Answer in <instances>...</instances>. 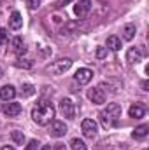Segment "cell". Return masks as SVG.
Segmentation results:
<instances>
[{"label": "cell", "instance_id": "3", "mask_svg": "<svg viewBox=\"0 0 149 150\" xmlns=\"http://www.w3.org/2000/svg\"><path fill=\"white\" fill-rule=\"evenodd\" d=\"M70 67H72V59H70V58H60V59L53 61L46 70L53 75H63Z\"/></svg>", "mask_w": 149, "mask_h": 150}, {"label": "cell", "instance_id": "7", "mask_svg": "<svg viewBox=\"0 0 149 150\" xmlns=\"http://www.w3.org/2000/svg\"><path fill=\"white\" fill-rule=\"evenodd\" d=\"M60 112H62V115H63V117H67V119H74V115H75L74 103H72L70 100L63 98V100L60 101Z\"/></svg>", "mask_w": 149, "mask_h": 150}, {"label": "cell", "instance_id": "27", "mask_svg": "<svg viewBox=\"0 0 149 150\" xmlns=\"http://www.w3.org/2000/svg\"><path fill=\"white\" fill-rule=\"evenodd\" d=\"M69 2H70V0H58V2H56V5H54V7H63V5H67V4H69Z\"/></svg>", "mask_w": 149, "mask_h": 150}, {"label": "cell", "instance_id": "18", "mask_svg": "<svg viewBox=\"0 0 149 150\" xmlns=\"http://www.w3.org/2000/svg\"><path fill=\"white\" fill-rule=\"evenodd\" d=\"M135 37V25H126L123 28V38L125 40H132Z\"/></svg>", "mask_w": 149, "mask_h": 150}, {"label": "cell", "instance_id": "6", "mask_svg": "<svg viewBox=\"0 0 149 150\" xmlns=\"http://www.w3.org/2000/svg\"><path fill=\"white\" fill-rule=\"evenodd\" d=\"M49 134H51L53 138H62V136H65V134H67V126H65V122H62V120H53L51 126H49Z\"/></svg>", "mask_w": 149, "mask_h": 150}, {"label": "cell", "instance_id": "31", "mask_svg": "<svg viewBox=\"0 0 149 150\" xmlns=\"http://www.w3.org/2000/svg\"><path fill=\"white\" fill-rule=\"evenodd\" d=\"M2 75H4V72H2V68H0V77H2Z\"/></svg>", "mask_w": 149, "mask_h": 150}, {"label": "cell", "instance_id": "5", "mask_svg": "<svg viewBox=\"0 0 149 150\" xmlns=\"http://www.w3.org/2000/svg\"><path fill=\"white\" fill-rule=\"evenodd\" d=\"M90 11H91V2H90V0H77V2H75L74 12H75V16H77L79 19L86 18Z\"/></svg>", "mask_w": 149, "mask_h": 150}, {"label": "cell", "instance_id": "24", "mask_svg": "<svg viewBox=\"0 0 149 150\" xmlns=\"http://www.w3.org/2000/svg\"><path fill=\"white\" fill-rule=\"evenodd\" d=\"M25 150H39V142L37 140H30Z\"/></svg>", "mask_w": 149, "mask_h": 150}, {"label": "cell", "instance_id": "22", "mask_svg": "<svg viewBox=\"0 0 149 150\" xmlns=\"http://www.w3.org/2000/svg\"><path fill=\"white\" fill-rule=\"evenodd\" d=\"M34 93H35V87L32 84H23L21 86V94L23 96H32Z\"/></svg>", "mask_w": 149, "mask_h": 150}, {"label": "cell", "instance_id": "16", "mask_svg": "<svg viewBox=\"0 0 149 150\" xmlns=\"http://www.w3.org/2000/svg\"><path fill=\"white\" fill-rule=\"evenodd\" d=\"M149 133V126L148 124H142V126H139V127H135V131L132 133V136L135 138V140H142V138H146Z\"/></svg>", "mask_w": 149, "mask_h": 150}, {"label": "cell", "instance_id": "21", "mask_svg": "<svg viewBox=\"0 0 149 150\" xmlns=\"http://www.w3.org/2000/svg\"><path fill=\"white\" fill-rule=\"evenodd\" d=\"M14 65H16L18 68H25V70H30V68H32V61H30V59H23V58H18Z\"/></svg>", "mask_w": 149, "mask_h": 150}, {"label": "cell", "instance_id": "19", "mask_svg": "<svg viewBox=\"0 0 149 150\" xmlns=\"http://www.w3.org/2000/svg\"><path fill=\"white\" fill-rule=\"evenodd\" d=\"M11 138H12V142H14L16 145H23V143H25V134H23L21 131H12V133H11Z\"/></svg>", "mask_w": 149, "mask_h": 150}, {"label": "cell", "instance_id": "25", "mask_svg": "<svg viewBox=\"0 0 149 150\" xmlns=\"http://www.w3.org/2000/svg\"><path fill=\"white\" fill-rule=\"evenodd\" d=\"M7 37H9L7 30H5V28H0V44H4V42L7 40Z\"/></svg>", "mask_w": 149, "mask_h": 150}, {"label": "cell", "instance_id": "9", "mask_svg": "<svg viewBox=\"0 0 149 150\" xmlns=\"http://www.w3.org/2000/svg\"><path fill=\"white\" fill-rule=\"evenodd\" d=\"M93 79V72L90 70V68H79L77 72H75V80L79 82V84H88L90 80Z\"/></svg>", "mask_w": 149, "mask_h": 150}, {"label": "cell", "instance_id": "30", "mask_svg": "<svg viewBox=\"0 0 149 150\" xmlns=\"http://www.w3.org/2000/svg\"><path fill=\"white\" fill-rule=\"evenodd\" d=\"M44 150H53V147H49V145H47V147H44Z\"/></svg>", "mask_w": 149, "mask_h": 150}, {"label": "cell", "instance_id": "28", "mask_svg": "<svg viewBox=\"0 0 149 150\" xmlns=\"http://www.w3.org/2000/svg\"><path fill=\"white\" fill-rule=\"evenodd\" d=\"M53 150H67V149H65L63 143H56V145H53Z\"/></svg>", "mask_w": 149, "mask_h": 150}, {"label": "cell", "instance_id": "26", "mask_svg": "<svg viewBox=\"0 0 149 150\" xmlns=\"http://www.w3.org/2000/svg\"><path fill=\"white\" fill-rule=\"evenodd\" d=\"M28 5H30V9H37L40 5V0H28Z\"/></svg>", "mask_w": 149, "mask_h": 150}, {"label": "cell", "instance_id": "13", "mask_svg": "<svg viewBox=\"0 0 149 150\" xmlns=\"http://www.w3.org/2000/svg\"><path fill=\"white\" fill-rule=\"evenodd\" d=\"M11 47H12V51H14L16 54H19V56L27 52V45H25V42H23V38H21V37H14V38H12Z\"/></svg>", "mask_w": 149, "mask_h": 150}, {"label": "cell", "instance_id": "15", "mask_svg": "<svg viewBox=\"0 0 149 150\" xmlns=\"http://www.w3.org/2000/svg\"><path fill=\"white\" fill-rule=\"evenodd\" d=\"M14 96H16L14 86H4V87H0V98H2V100L9 101V100H12Z\"/></svg>", "mask_w": 149, "mask_h": 150}, {"label": "cell", "instance_id": "8", "mask_svg": "<svg viewBox=\"0 0 149 150\" xmlns=\"http://www.w3.org/2000/svg\"><path fill=\"white\" fill-rule=\"evenodd\" d=\"M88 98H90L95 105H102V103H105V93H104L100 87H93V89H90V91H88Z\"/></svg>", "mask_w": 149, "mask_h": 150}, {"label": "cell", "instance_id": "17", "mask_svg": "<svg viewBox=\"0 0 149 150\" xmlns=\"http://www.w3.org/2000/svg\"><path fill=\"white\" fill-rule=\"evenodd\" d=\"M107 47H109L111 51H119V49H121V38L116 37V35L107 37Z\"/></svg>", "mask_w": 149, "mask_h": 150}, {"label": "cell", "instance_id": "10", "mask_svg": "<svg viewBox=\"0 0 149 150\" xmlns=\"http://www.w3.org/2000/svg\"><path fill=\"white\" fill-rule=\"evenodd\" d=\"M142 56H144V52H142L140 47H132V49L128 51V54H126V61L132 63V65H137V63L142 59Z\"/></svg>", "mask_w": 149, "mask_h": 150}, {"label": "cell", "instance_id": "20", "mask_svg": "<svg viewBox=\"0 0 149 150\" xmlns=\"http://www.w3.org/2000/svg\"><path fill=\"white\" fill-rule=\"evenodd\" d=\"M70 147H72V150H88L86 143H84L82 140H79V138H74V140L70 142Z\"/></svg>", "mask_w": 149, "mask_h": 150}, {"label": "cell", "instance_id": "2", "mask_svg": "<svg viewBox=\"0 0 149 150\" xmlns=\"http://www.w3.org/2000/svg\"><path fill=\"white\" fill-rule=\"evenodd\" d=\"M119 117H121V107L117 103H109L107 108H104L100 112V122L105 129H112L117 126Z\"/></svg>", "mask_w": 149, "mask_h": 150}, {"label": "cell", "instance_id": "23", "mask_svg": "<svg viewBox=\"0 0 149 150\" xmlns=\"http://www.w3.org/2000/svg\"><path fill=\"white\" fill-rule=\"evenodd\" d=\"M105 56H107V49H105V47H98V49H97V58H98V59H104Z\"/></svg>", "mask_w": 149, "mask_h": 150}, {"label": "cell", "instance_id": "4", "mask_svg": "<svg viewBox=\"0 0 149 150\" xmlns=\"http://www.w3.org/2000/svg\"><path fill=\"white\" fill-rule=\"evenodd\" d=\"M81 129H82V134L86 138H95L97 133H98V126L93 119H84L82 124H81Z\"/></svg>", "mask_w": 149, "mask_h": 150}, {"label": "cell", "instance_id": "29", "mask_svg": "<svg viewBox=\"0 0 149 150\" xmlns=\"http://www.w3.org/2000/svg\"><path fill=\"white\" fill-rule=\"evenodd\" d=\"M2 150H14V149H12V147H4Z\"/></svg>", "mask_w": 149, "mask_h": 150}, {"label": "cell", "instance_id": "12", "mask_svg": "<svg viewBox=\"0 0 149 150\" xmlns=\"http://www.w3.org/2000/svg\"><path fill=\"white\" fill-rule=\"evenodd\" d=\"M128 115H130L132 119H142V117L146 115V108H144V105H140V103L132 105V107L128 108Z\"/></svg>", "mask_w": 149, "mask_h": 150}, {"label": "cell", "instance_id": "14", "mask_svg": "<svg viewBox=\"0 0 149 150\" xmlns=\"http://www.w3.org/2000/svg\"><path fill=\"white\" fill-rule=\"evenodd\" d=\"M9 26L12 28V30H19L21 26H23V18H21V14L19 12H12L11 16H9Z\"/></svg>", "mask_w": 149, "mask_h": 150}, {"label": "cell", "instance_id": "1", "mask_svg": "<svg viewBox=\"0 0 149 150\" xmlns=\"http://www.w3.org/2000/svg\"><path fill=\"white\" fill-rule=\"evenodd\" d=\"M32 119L39 126H47L54 120V107L47 100H40L32 110Z\"/></svg>", "mask_w": 149, "mask_h": 150}, {"label": "cell", "instance_id": "11", "mask_svg": "<svg viewBox=\"0 0 149 150\" xmlns=\"http://www.w3.org/2000/svg\"><path fill=\"white\" fill-rule=\"evenodd\" d=\"M2 110H4V113H5L7 117H16V115H19V113H21L23 108H21V105H19V103H14V101H12V103H5Z\"/></svg>", "mask_w": 149, "mask_h": 150}, {"label": "cell", "instance_id": "32", "mask_svg": "<svg viewBox=\"0 0 149 150\" xmlns=\"http://www.w3.org/2000/svg\"><path fill=\"white\" fill-rule=\"evenodd\" d=\"M144 150H148V149H144Z\"/></svg>", "mask_w": 149, "mask_h": 150}]
</instances>
